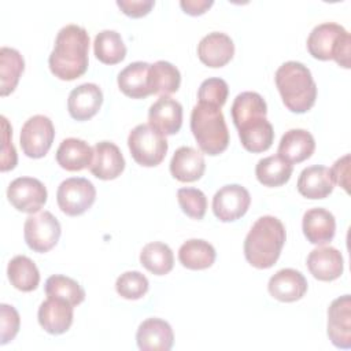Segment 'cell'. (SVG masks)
I'll return each mask as SVG.
<instances>
[{
  "mask_svg": "<svg viewBox=\"0 0 351 351\" xmlns=\"http://www.w3.org/2000/svg\"><path fill=\"white\" fill-rule=\"evenodd\" d=\"M89 34L78 25L63 26L55 38L53 49L48 58L51 73L63 81H73L88 70Z\"/></svg>",
  "mask_w": 351,
  "mask_h": 351,
  "instance_id": "6da1fadb",
  "label": "cell"
},
{
  "mask_svg": "<svg viewBox=\"0 0 351 351\" xmlns=\"http://www.w3.org/2000/svg\"><path fill=\"white\" fill-rule=\"evenodd\" d=\"M287 233L282 222L273 215L258 218L244 240V256L256 269H269L280 258Z\"/></svg>",
  "mask_w": 351,
  "mask_h": 351,
  "instance_id": "7a4b0ae2",
  "label": "cell"
},
{
  "mask_svg": "<svg viewBox=\"0 0 351 351\" xmlns=\"http://www.w3.org/2000/svg\"><path fill=\"white\" fill-rule=\"evenodd\" d=\"M277 89L285 107L298 114L308 111L317 99V85L311 71L300 62L282 63L274 75Z\"/></svg>",
  "mask_w": 351,
  "mask_h": 351,
  "instance_id": "3957f363",
  "label": "cell"
},
{
  "mask_svg": "<svg viewBox=\"0 0 351 351\" xmlns=\"http://www.w3.org/2000/svg\"><path fill=\"white\" fill-rule=\"evenodd\" d=\"M191 130L200 149L211 156L229 145V130L221 108L197 103L191 112Z\"/></svg>",
  "mask_w": 351,
  "mask_h": 351,
  "instance_id": "277c9868",
  "label": "cell"
},
{
  "mask_svg": "<svg viewBox=\"0 0 351 351\" xmlns=\"http://www.w3.org/2000/svg\"><path fill=\"white\" fill-rule=\"evenodd\" d=\"M307 49L315 59H335L339 66L350 69L351 36L339 23L324 22L317 25L308 34Z\"/></svg>",
  "mask_w": 351,
  "mask_h": 351,
  "instance_id": "5b68a950",
  "label": "cell"
},
{
  "mask_svg": "<svg viewBox=\"0 0 351 351\" xmlns=\"http://www.w3.org/2000/svg\"><path fill=\"white\" fill-rule=\"evenodd\" d=\"M128 147L132 158L138 165L154 167L165 159L169 144L166 137L149 123H140L130 130Z\"/></svg>",
  "mask_w": 351,
  "mask_h": 351,
  "instance_id": "8992f818",
  "label": "cell"
},
{
  "mask_svg": "<svg viewBox=\"0 0 351 351\" xmlns=\"http://www.w3.org/2000/svg\"><path fill=\"white\" fill-rule=\"evenodd\" d=\"M60 232L62 228L58 218L47 210L30 214L23 225V236L27 247L40 254L48 252L56 245Z\"/></svg>",
  "mask_w": 351,
  "mask_h": 351,
  "instance_id": "52a82bcc",
  "label": "cell"
},
{
  "mask_svg": "<svg viewBox=\"0 0 351 351\" xmlns=\"http://www.w3.org/2000/svg\"><path fill=\"white\" fill-rule=\"evenodd\" d=\"M96 199L93 184L82 177H70L60 182L56 192L59 208L70 217H77L88 211Z\"/></svg>",
  "mask_w": 351,
  "mask_h": 351,
  "instance_id": "ba28073f",
  "label": "cell"
},
{
  "mask_svg": "<svg viewBox=\"0 0 351 351\" xmlns=\"http://www.w3.org/2000/svg\"><path fill=\"white\" fill-rule=\"evenodd\" d=\"M55 137L52 121L41 114L30 117L21 129V147L26 156L38 159L47 155Z\"/></svg>",
  "mask_w": 351,
  "mask_h": 351,
  "instance_id": "9c48e42d",
  "label": "cell"
},
{
  "mask_svg": "<svg viewBox=\"0 0 351 351\" xmlns=\"http://www.w3.org/2000/svg\"><path fill=\"white\" fill-rule=\"evenodd\" d=\"M47 188L33 177H18L7 188L8 202L22 213L34 214L47 202Z\"/></svg>",
  "mask_w": 351,
  "mask_h": 351,
  "instance_id": "30bf717a",
  "label": "cell"
},
{
  "mask_svg": "<svg viewBox=\"0 0 351 351\" xmlns=\"http://www.w3.org/2000/svg\"><path fill=\"white\" fill-rule=\"evenodd\" d=\"M251 204L250 192L239 185L229 184L219 188L213 197V213L222 222H232L241 218Z\"/></svg>",
  "mask_w": 351,
  "mask_h": 351,
  "instance_id": "8fae6325",
  "label": "cell"
},
{
  "mask_svg": "<svg viewBox=\"0 0 351 351\" xmlns=\"http://www.w3.org/2000/svg\"><path fill=\"white\" fill-rule=\"evenodd\" d=\"M328 337L337 348L351 347V298L343 295L328 308Z\"/></svg>",
  "mask_w": 351,
  "mask_h": 351,
  "instance_id": "7c38bea8",
  "label": "cell"
},
{
  "mask_svg": "<svg viewBox=\"0 0 351 351\" xmlns=\"http://www.w3.org/2000/svg\"><path fill=\"white\" fill-rule=\"evenodd\" d=\"M73 307L74 306L64 299L48 296L38 307V324L51 335H62L67 332L73 324Z\"/></svg>",
  "mask_w": 351,
  "mask_h": 351,
  "instance_id": "4fadbf2b",
  "label": "cell"
},
{
  "mask_svg": "<svg viewBox=\"0 0 351 351\" xmlns=\"http://www.w3.org/2000/svg\"><path fill=\"white\" fill-rule=\"evenodd\" d=\"M148 123L163 136L176 134L182 125V106L170 96H160L148 110Z\"/></svg>",
  "mask_w": 351,
  "mask_h": 351,
  "instance_id": "5bb4252c",
  "label": "cell"
},
{
  "mask_svg": "<svg viewBox=\"0 0 351 351\" xmlns=\"http://www.w3.org/2000/svg\"><path fill=\"white\" fill-rule=\"evenodd\" d=\"M136 341L143 351H169L174 343L173 329L160 318H147L137 329Z\"/></svg>",
  "mask_w": 351,
  "mask_h": 351,
  "instance_id": "9a60e30c",
  "label": "cell"
},
{
  "mask_svg": "<svg viewBox=\"0 0 351 351\" xmlns=\"http://www.w3.org/2000/svg\"><path fill=\"white\" fill-rule=\"evenodd\" d=\"M103 103V92L99 85L86 82L74 88L67 99V110L71 118L88 121L95 117Z\"/></svg>",
  "mask_w": 351,
  "mask_h": 351,
  "instance_id": "2e32d148",
  "label": "cell"
},
{
  "mask_svg": "<svg viewBox=\"0 0 351 351\" xmlns=\"http://www.w3.org/2000/svg\"><path fill=\"white\" fill-rule=\"evenodd\" d=\"M125 169V159L111 141H99L93 145V159L89 166L90 173L100 180H114Z\"/></svg>",
  "mask_w": 351,
  "mask_h": 351,
  "instance_id": "e0dca14e",
  "label": "cell"
},
{
  "mask_svg": "<svg viewBox=\"0 0 351 351\" xmlns=\"http://www.w3.org/2000/svg\"><path fill=\"white\" fill-rule=\"evenodd\" d=\"M267 291L280 302H296L307 292V280L299 270L281 269L270 277Z\"/></svg>",
  "mask_w": 351,
  "mask_h": 351,
  "instance_id": "ac0fdd59",
  "label": "cell"
},
{
  "mask_svg": "<svg viewBox=\"0 0 351 351\" xmlns=\"http://www.w3.org/2000/svg\"><path fill=\"white\" fill-rule=\"evenodd\" d=\"M234 55V44L232 38L222 32H211L206 34L197 44V56L202 63L208 67H222Z\"/></svg>",
  "mask_w": 351,
  "mask_h": 351,
  "instance_id": "d6986e66",
  "label": "cell"
},
{
  "mask_svg": "<svg viewBox=\"0 0 351 351\" xmlns=\"http://www.w3.org/2000/svg\"><path fill=\"white\" fill-rule=\"evenodd\" d=\"M307 267L314 278L319 281H333L343 273V255L337 248L330 245L317 247L307 256Z\"/></svg>",
  "mask_w": 351,
  "mask_h": 351,
  "instance_id": "ffe728a7",
  "label": "cell"
},
{
  "mask_svg": "<svg viewBox=\"0 0 351 351\" xmlns=\"http://www.w3.org/2000/svg\"><path fill=\"white\" fill-rule=\"evenodd\" d=\"M315 149V140L306 129H289L280 140L277 154L285 162L293 165L308 159Z\"/></svg>",
  "mask_w": 351,
  "mask_h": 351,
  "instance_id": "44dd1931",
  "label": "cell"
},
{
  "mask_svg": "<svg viewBox=\"0 0 351 351\" xmlns=\"http://www.w3.org/2000/svg\"><path fill=\"white\" fill-rule=\"evenodd\" d=\"M302 229L311 244H326L335 237L336 219L326 208L314 207L304 213Z\"/></svg>",
  "mask_w": 351,
  "mask_h": 351,
  "instance_id": "7402d4cb",
  "label": "cell"
},
{
  "mask_svg": "<svg viewBox=\"0 0 351 351\" xmlns=\"http://www.w3.org/2000/svg\"><path fill=\"white\" fill-rule=\"evenodd\" d=\"M151 64L147 62H133L121 70L118 74V86L123 95L132 99H144L152 95Z\"/></svg>",
  "mask_w": 351,
  "mask_h": 351,
  "instance_id": "603a6c76",
  "label": "cell"
},
{
  "mask_svg": "<svg viewBox=\"0 0 351 351\" xmlns=\"http://www.w3.org/2000/svg\"><path fill=\"white\" fill-rule=\"evenodd\" d=\"M206 170L204 156L192 147H180L170 160L171 176L181 182L197 181Z\"/></svg>",
  "mask_w": 351,
  "mask_h": 351,
  "instance_id": "cb8c5ba5",
  "label": "cell"
},
{
  "mask_svg": "<svg viewBox=\"0 0 351 351\" xmlns=\"http://www.w3.org/2000/svg\"><path fill=\"white\" fill-rule=\"evenodd\" d=\"M93 148L81 138H64L56 149L58 165L69 171H80L90 166Z\"/></svg>",
  "mask_w": 351,
  "mask_h": 351,
  "instance_id": "d4e9b609",
  "label": "cell"
},
{
  "mask_svg": "<svg viewBox=\"0 0 351 351\" xmlns=\"http://www.w3.org/2000/svg\"><path fill=\"white\" fill-rule=\"evenodd\" d=\"M330 171L325 166H308L302 170L298 178V191L307 199H325L333 191Z\"/></svg>",
  "mask_w": 351,
  "mask_h": 351,
  "instance_id": "484cf974",
  "label": "cell"
},
{
  "mask_svg": "<svg viewBox=\"0 0 351 351\" xmlns=\"http://www.w3.org/2000/svg\"><path fill=\"white\" fill-rule=\"evenodd\" d=\"M241 145L254 154L269 149L274 140L271 123L265 118L251 119L237 128Z\"/></svg>",
  "mask_w": 351,
  "mask_h": 351,
  "instance_id": "4316f807",
  "label": "cell"
},
{
  "mask_svg": "<svg viewBox=\"0 0 351 351\" xmlns=\"http://www.w3.org/2000/svg\"><path fill=\"white\" fill-rule=\"evenodd\" d=\"M215 248L206 240H186L178 250L180 263L191 270H203L210 267L215 261Z\"/></svg>",
  "mask_w": 351,
  "mask_h": 351,
  "instance_id": "83f0119b",
  "label": "cell"
},
{
  "mask_svg": "<svg viewBox=\"0 0 351 351\" xmlns=\"http://www.w3.org/2000/svg\"><path fill=\"white\" fill-rule=\"evenodd\" d=\"M7 276L11 285L22 292L34 291L40 282V271L26 255H16L8 262Z\"/></svg>",
  "mask_w": 351,
  "mask_h": 351,
  "instance_id": "f1b7e54d",
  "label": "cell"
},
{
  "mask_svg": "<svg viewBox=\"0 0 351 351\" xmlns=\"http://www.w3.org/2000/svg\"><path fill=\"white\" fill-rule=\"evenodd\" d=\"M230 114L234 126L239 128L251 119L265 118L267 114V106L259 93L241 92L234 97Z\"/></svg>",
  "mask_w": 351,
  "mask_h": 351,
  "instance_id": "f546056e",
  "label": "cell"
},
{
  "mask_svg": "<svg viewBox=\"0 0 351 351\" xmlns=\"http://www.w3.org/2000/svg\"><path fill=\"white\" fill-rule=\"evenodd\" d=\"M293 171V166L278 155L266 156L259 159L255 166V176L258 181L265 186H281L289 181Z\"/></svg>",
  "mask_w": 351,
  "mask_h": 351,
  "instance_id": "4dcf8cb0",
  "label": "cell"
},
{
  "mask_svg": "<svg viewBox=\"0 0 351 351\" xmlns=\"http://www.w3.org/2000/svg\"><path fill=\"white\" fill-rule=\"evenodd\" d=\"M95 56L104 64H117L126 56V45L121 34L115 30H101L93 41Z\"/></svg>",
  "mask_w": 351,
  "mask_h": 351,
  "instance_id": "1f68e13d",
  "label": "cell"
},
{
  "mask_svg": "<svg viewBox=\"0 0 351 351\" xmlns=\"http://www.w3.org/2000/svg\"><path fill=\"white\" fill-rule=\"evenodd\" d=\"M25 70V60L19 51L8 47H1L0 49V93L7 96L18 85L19 77Z\"/></svg>",
  "mask_w": 351,
  "mask_h": 351,
  "instance_id": "d6a6232c",
  "label": "cell"
},
{
  "mask_svg": "<svg viewBox=\"0 0 351 351\" xmlns=\"http://www.w3.org/2000/svg\"><path fill=\"white\" fill-rule=\"evenodd\" d=\"M141 265L155 276H165L174 266V255L171 248L160 241H152L143 247L140 252Z\"/></svg>",
  "mask_w": 351,
  "mask_h": 351,
  "instance_id": "836d02e7",
  "label": "cell"
},
{
  "mask_svg": "<svg viewBox=\"0 0 351 351\" xmlns=\"http://www.w3.org/2000/svg\"><path fill=\"white\" fill-rule=\"evenodd\" d=\"M149 78L152 93L160 96H169L177 92L181 84L180 70L166 60H158L151 64Z\"/></svg>",
  "mask_w": 351,
  "mask_h": 351,
  "instance_id": "e575fe53",
  "label": "cell"
},
{
  "mask_svg": "<svg viewBox=\"0 0 351 351\" xmlns=\"http://www.w3.org/2000/svg\"><path fill=\"white\" fill-rule=\"evenodd\" d=\"M45 293L47 296L60 298L77 306L85 300L84 288L73 278L63 274H53L45 281Z\"/></svg>",
  "mask_w": 351,
  "mask_h": 351,
  "instance_id": "d590c367",
  "label": "cell"
},
{
  "mask_svg": "<svg viewBox=\"0 0 351 351\" xmlns=\"http://www.w3.org/2000/svg\"><path fill=\"white\" fill-rule=\"evenodd\" d=\"M148 287H149V282L147 277L137 270L125 271L115 281V289L118 295L129 300H136L143 298L147 293Z\"/></svg>",
  "mask_w": 351,
  "mask_h": 351,
  "instance_id": "8d00e7d4",
  "label": "cell"
},
{
  "mask_svg": "<svg viewBox=\"0 0 351 351\" xmlns=\"http://www.w3.org/2000/svg\"><path fill=\"white\" fill-rule=\"evenodd\" d=\"M229 86L225 80L211 77L204 80L197 90V103L221 108L228 99Z\"/></svg>",
  "mask_w": 351,
  "mask_h": 351,
  "instance_id": "74e56055",
  "label": "cell"
},
{
  "mask_svg": "<svg viewBox=\"0 0 351 351\" xmlns=\"http://www.w3.org/2000/svg\"><path fill=\"white\" fill-rule=\"evenodd\" d=\"M177 199L184 214L193 219H202L207 210V197L197 188H180Z\"/></svg>",
  "mask_w": 351,
  "mask_h": 351,
  "instance_id": "f35d334b",
  "label": "cell"
},
{
  "mask_svg": "<svg viewBox=\"0 0 351 351\" xmlns=\"http://www.w3.org/2000/svg\"><path fill=\"white\" fill-rule=\"evenodd\" d=\"M0 344L4 346L8 341L14 340L19 330L21 318L18 311L10 306V304H1L0 306Z\"/></svg>",
  "mask_w": 351,
  "mask_h": 351,
  "instance_id": "ab89813d",
  "label": "cell"
},
{
  "mask_svg": "<svg viewBox=\"0 0 351 351\" xmlns=\"http://www.w3.org/2000/svg\"><path fill=\"white\" fill-rule=\"evenodd\" d=\"M1 123H3V147H1L0 170L7 171L15 167L18 158H16V151L11 143L12 129L10 128V123L4 115H1Z\"/></svg>",
  "mask_w": 351,
  "mask_h": 351,
  "instance_id": "60d3db41",
  "label": "cell"
},
{
  "mask_svg": "<svg viewBox=\"0 0 351 351\" xmlns=\"http://www.w3.org/2000/svg\"><path fill=\"white\" fill-rule=\"evenodd\" d=\"M154 0H118L117 5L123 14L132 18H140L147 15L154 7Z\"/></svg>",
  "mask_w": 351,
  "mask_h": 351,
  "instance_id": "b9f144b4",
  "label": "cell"
},
{
  "mask_svg": "<svg viewBox=\"0 0 351 351\" xmlns=\"http://www.w3.org/2000/svg\"><path fill=\"white\" fill-rule=\"evenodd\" d=\"M330 177L333 182L340 185L346 192H348V174H350V155L346 154L344 156L339 158L332 169H329Z\"/></svg>",
  "mask_w": 351,
  "mask_h": 351,
  "instance_id": "7bdbcfd3",
  "label": "cell"
},
{
  "mask_svg": "<svg viewBox=\"0 0 351 351\" xmlns=\"http://www.w3.org/2000/svg\"><path fill=\"white\" fill-rule=\"evenodd\" d=\"M213 4H214L213 0H181L180 1V5L184 10V12L189 15H202Z\"/></svg>",
  "mask_w": 351,
  "mask_h": 351,
  "instance_id": "ee69618b",
  "label": "cell"
}]
</instances>
